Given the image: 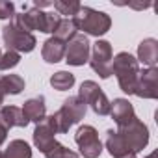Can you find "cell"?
I'll return each mask as SVG.
<instances>
[{"label":"cell","instance_id":"cell-1","mask_svg":"<svg viewBox=\"0 0 158 158\" xmlns=\"http://www.w3.org/2000/svg\"><path fill=\"white\" fill-rule=\"evenodd\" d=\"M61 17L52 11H41L37 8H23V13H15L11 19V24L17 26L23 32L32 34V30H39L45 34H54Z\"/></svg>","mask_w":158,"mask_h":158},{"label":"cell","instance_id":"cell-2","mask_svg":"<svg viewBox=\"0 0 158 158\" xmlns=\"http://www.w3.org/2000/svg\"><path fill=\"white\" fill-rule=\"evenodd\" d=\"M86 112H88V106L80 99L78 97H69V99L63 101L61 108L56 114L47 117V121L50 123V127L54 128L56 134H65V132H69V128L73 125L80 123L84 119Z\"/></svg>","mask_w":158,"mask_h":158},{"label":"cell","instance_id":"cell-3","mask_svg":"<svg viewBox=\"0 0 158 158\" xmlns=\"http://www.w3.org/2000/svg\"><path fill=\"white\" fill-rule=\"evenodd\" d=\"M112 74L117 76L121 91H125L128 95H134V88H136L138 76H139V63L132 54L119 52L112 60Z\"/></svg>","mask_w":158,"mask_h":158},{"label":"cell","instance_id":"cell-4","mask_svg":"<svg viewBox=\"0 0 158 158\" xmlns=\"http://www.w3.org/2000/svg\"><path fill=\"white\" fill-rule=\"evenodd\" d=\"M73 21L76 24V30H82L84 35L88 34V35H95V37L104 35L112 26V19L108 13L97 11L88 6H82L78 10V13L73 17Z\"/></svg>","mask_w":158,"mask_h":158},{"label":"cell","instance_id":"cell-5","mask_svg":"<svg viewBox=\"0 0 158 158\" xmlns=\"http://www.w3.org/2000/svg\"><path fill=\"white\" fill-rule=\"evenodd\" d=\"M78 99L86 106H89L97 115H108L110 114V101H108L106 93L102 91V88L93 80L82 82L80 89H78Z\"/></svg>","mask_w":158,"mask_h":158},{"label":"cell","instance_id":"cell-6","mask_svg":"<svg viewBox=\"0 0 158 158\" xmlns=\"http://www.w3.org/2000/svg\"><path fill=\"white\" fill-rule=\"evenodd\" d=\"M2 39H4V45L8 47V50L17 52V54H21V52H32L35 48V45H37V39H35L34 34L19 30L11 23L2 28Z\"/></svg>","mask_w":158,"mask_h":158},{"label":"cell","instance_id":"cell-7","mask_svg":"<svg viewBox=\"0 0 158 158\" xmlns=\"http://www.w3.org/2000/svg\"><path fill=\"white\" fill-rule=\"evenodd\" d=\"M112 45L104 39H99L93 43L91 52H89V65L91 69L101 76V78H110L112 76Z\"/></svg>","mask_w":158,"mask_h":158},{"label":"cell","instance_id":"cell-8","mask_svg":"<svg viewBox=\"0 0 158 158\" xmlns=\"http://www.w3.org/2000/svg\"><path fill=\"white\" fill-rule=\"evenodd\" d=\"M74 141L84 158H99L102 152V143L99 139V132L91 125H82L74 134Z\"/></svg>","mask_w":158,"mask_h":158},{"label":"cell","instance_id":"cell-9","mask_svg":"<svg viewBox=\"0 0 158 158\" xmlns=\"http://www.w3.org/2000/svg\"><path fill=\"white\" fill-rule=\"evenodd\" d=\"M117 132L121 134V138L127 141V145L134 151V152H139L147 147L149 143V128L143 121H139L138 117L134 121H130L128 125L117 128Z\"/></svg>","mask_w":158,"mask_h":158},{"label":"cell","instance_id":"cell-10","mask_svg":"<svg viewBox=\"0 0 158 158\" xmlns=\"http://www.w3.org/2000/svg\"><path fill=\"white\" fill-rule=\"evenodd\" d=\"M89 52H91L89 39L84 34H76L65 47V61L69 65L80 67L89 61Z\"/></svg>","mask_w":158,"mask_h":158},{"label":"cell","instance_id":"cell-11","mask_svg":"<svg viewBox=\"0 0 158 158\" xmlns=\"http://www.w3.org/2000/svg\"><path fill=\"white\" fill-rule=\"evenodd\" d=\"M134 95H138L139 99H158V69L156 67H147L145 71H139Z\"/></svg>","mask_w":158,"mask_h":158},{"label":"cell","instance_id":"cell-12","mask_svg":"<svg viewBox=\"0 0 158 158\" xmlns=\"http://www.w3.org/2000/svg\"><path fill=\"white\" fill-rule=\"evenodd\" d=\"M110 115L115 121L117 128H121V127H125L136 119L134 106L127 99H114V102H110Z\"/></svg>","mask_w":158,"mask_h":158},{"label":"cell","instance_id":"cell-13","mask_svg":"<svg viewBox=\"0 0 158 158\" xmlns=\"http://www.w3.org/2000/svg\"><path fill=\"white\" fill-rule=\"evenodd\" d=\"M106 149L114 158H136V152L127 145V141L121 138L117 130L106 132Z\"/></svg>","mask_w":158,"mask_h":158},{"label":"cell","instance_id":"cell-14","mask_svg":"<svg viewBox=\"0 0 158 158\" xmlns=\"http://www.w3.org/2000/svg\"><path fill=\"white\" fill-rule=\"evenodd\" d=\"M56 132H54V128L50 127V123L47 121V117L41 121V123H37L35 125V130H34V145L45 154L54 143H56Z\"/></svg>","mask_w":158,"mask_h":158},{"label":"cell","instance_id":"cell-15","mask_svg":"<svg viewBox=\"0 0 158 158\" xmlns=\"http://www.w3.org/2000/svg\"><path fill=\"white\" fill-rule=\"evenodd\" d=\"M23 110V115L28 123H41L45 117H47V104H45V97L39 95V97H32L24 102V106L21 108Z\"/></svg>","mask_w":158,"mask_h":158},{"label":"cell","instance_id":"cell-16","mask_svg":"<svg viewBox=\"0 0 158 158\" xmlns=\"http://www.w3.org/2000/svg\"><path fill=\"white\" fill-rule=\"evenodd\" d=\"M0 125L6 130H10L13 127L24 128L28 125V121L24 119L21 108H17V106H0Z\"/></svg>","mask_w":158,"mask_h":158},{"label":"cell","instance_id":"cell-17","mask_svg":"<svg viewBox=\"0 0 158 158\" xmlns=\"http://www.w3.org/2000/svg\"><path fill=\"white\" fill-rule=\"evenodd\" d=\"M65 47H67V43H63V41H60L52 35L43 43L41 56L47 63H58L65 58Z\"/></svg>","mask_w":158,"mask_h":158},{"label":"cell","instance_id":"cell-18","mask_svg":"<svg viewBox=\"0 0 158 158\" xmlns=\"http://www.w3.org/2000/svg\"><path fill=\"white\" fill-rule=\"evenodd\" d=\"M136 60H138V63L141 61L147 67H156V61H158V41L152 39V37L143 39L138 45V58Z\"/></svg>","mask_w":158,"mask_h":158},{"label":"cell","instance_id":"cell-19","mask_svg":"<svg viewBox=\"0 0 158 158\" xmlns=\"http://www.w3.org/2000/svg\"><path fill=\"white\" fill-rule=\"evenodd\" d=\"M0 86L6 95H19L24 89V78L19 74H4L0 78Z\"/></svg>","mask_w":158,"mask_h":158},{"label":"cell","instance_id":"cell-20","mask_svg":"<svg viewBox=\"0 0 158 158\" xmlns=\"http://www.w3.org/2000/svg\"><path fill=\"white\" fill-rule=\"evenodd\" d=\"M4 158H32V149L24 139H13L4 151Z\"/></svg>","mask_w":158,"mask_h":158},{"label":"cell","instance_id":"cell-21","mask_svg":"<svg viewBox=\"0 0 158 158\" xmlns=\"http://www.w3.org/2000/svg\"><path fill=\"white\" fill-rule=\"evenodd\" d=\"M50 86L58 91H67L74 86V74L69 71H58L50 76Z\"/></svg>","mask_w":158,"mask_h":158},{"label":"cell","instance_id":"cell-22","mask_svg":"<svg viewBox=\"0 0 158 158\" xmlns=\"http://www.w3.org/2000/svg\"><path fill=\"white\" fill-rule=\"evenodd\" d=\"M76 34H78V30H76L74 21L73 19H61L60 24H58V28H56V32H54V37L60 39V41H63V43H69Z\"/></svg>","mask_w":158,"mask_h":158},{"label":"cell","instance_id":"cell-23","mask_svg":"<svg viewBox=\"0 0 158 158\" xmlns=\"http://www.w3.org/2000/svg\"><path fill=\"white\" fill-rule=\"evenodd\" d=\"M54 10L58 15H65V19H73L78 10L82 8L80 2H76V0H56V2H52Z\"/></svg>","mask_w":158,"mask_h":158},{"label":"cell","instance_id":"cell-24","mask_svg":"<svg viewBox=\"0 0 158 158\" xmlns=\"http://www.w3.org/2000/svg\"><path fill=\"white\" fill-rule=\"evenodd\" d=\"M45 158H78V152H74L73 149H67L65 145H61V143L56 141L45 152Z\"/></svg>","mask_w":158,"mask_h":158},{"label":"cell","instance_id":"cell-25","mask_svg":"<svg viewBox=\"0 0 158 158\" xmlns=\"http://www.w3.org/2000/svg\"><path fill=\"white\" fill-rule=\"evenodd\" d=\"M19 61H21V54L8 50V52H4L2 56H0V71L13 69V67H17V65H19Z\"/></svg>","mask_w":158,"mask_h":158},{"label":"cell","instance_id":"cell-26","mask_svg":"<svg viewBox=\"0 0 158 158\" xmlns=\"http://www.w3.org/2000/svg\"><path fill=\"white\" fill-rule=\"evenodd\" d=\"M15 15V4L8 0H0V19H13Z\"/></svg>","mask_w":158,"mask_h":158},{"label":"cell","instance_id":"cell-27","mask_svg":"<svg viewBox=\"0 0 158 158\" xmlns=\"http://www.w3.org/2000/svg\"><path fill=\"white\" fill-rule=\"evenodd\" d=\"M48 6H52L50 0H35V2H34V8H37V10H41V8H48Z\"/></svg>","mask_w":158,"mask_h":158},{"label":"cell","instance_id":"cell-28","mask_svg":"<svg viewBox=\"0 0 158 158\" xmlns=\"http://www.w3.org/2000/svg\"><path fill=\"white\" fill-rule=\"evenodd\" d=\"M6 136H8V130H6L2 125H0V145H2V143L6 141Z\"/></svg>","mask_w":158,"mask_h":158},{"label":"cell","instance_id":"cell-29","mask_svg":"<svg viewBox=\"0 0 158 158\" xmlns=\"http://www.w3.org/2000/svg\"><path fill=\"white\" fill-rule=\"evenodd\" d=\"M4 97H6V93H4V89H2V86H0V106L4 104Z\"/></svg>","mask_w":158,"mask_h":158},{"label":"cell","instance_id":"cell-30","mask_svg":"<svg viewBox=\"0 0 158 158\" xmlns=\"http://www.w3.org/2000/svg\"><path fill=\"white\" fill-rule=\"evenodd\" d=\"M156 156H158V152H156V151H152V152H151L149 156H145V158H156Z\"/></svg>","mask_w":158,"mask_h":158},{"label":"cell","instance_id":"cell-31","mask_svg":"<svg viewBox=\"0 0 158 158\" xmlns=\"http://www.w3.org/2000/svg\"><path fill=\"white\" fill-rule=\"evenodd\" d=\"M0 158H4V152H0Z\"/></svg>","mask_w":158,"mask_h":158},{"label":"cell","instance_id":"cell-32","mask_svg":"<svg viewBox=\"0 0 158 158\" xmlns=\"http://www.w3.org/2000/svg\"><path fill=\"white\" fill-rule=\"evenodd\" d=\"M0 56H2V52H0Z\"/></svg>","mask_w":158,"mask_h":158}]
</instances>
